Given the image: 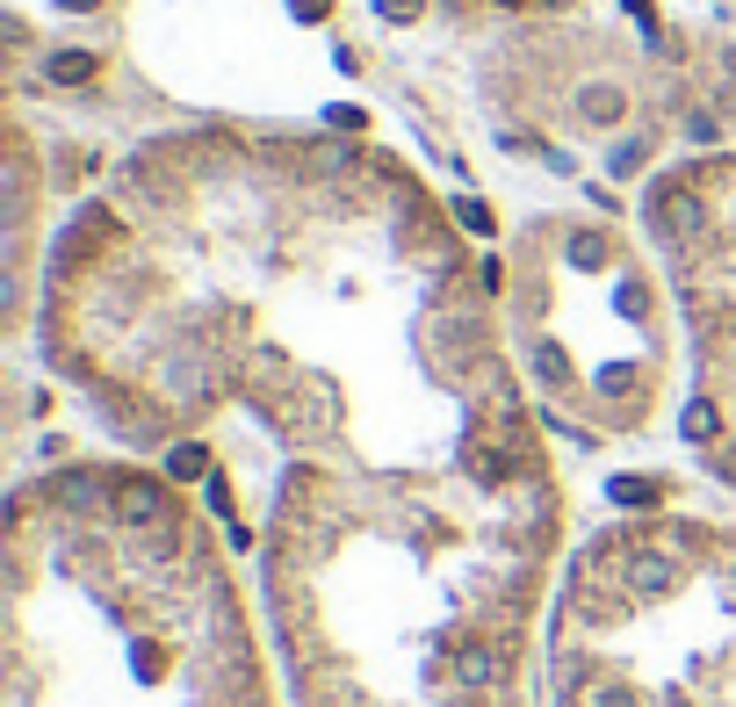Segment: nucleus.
<instances>
[{"mask_svg":"<svg viewBox=\"0 0 736 707\" xmlns=\"http://www.w3.org/2000/svg\"><path fill=\"white\" fill-rule=\"evenodd\" d=\"M498 260L463 253L390 152L340 138H152L52 239L44 354L123 441L231 412L354 477L548 483L520 368L491 332Z\"/></svg>","mask_w":736,"mask_h":707,"instance_id":"f257e3e1","label":"nucleus"},{"mask_svg":"<svg viewBox=\"0 0 736 707\" xmlns=\"http://www.w3.org/2000/svg\"><path fill=\"white\" fill-rule=\"evenodd\" d=\"M556 483L354 477L290 463L260 535V614L290 707H534Z\"/></svg>","mask_w":736,"mask_h":707,"instance_id":"f03ea898","label":"nucleus"},{"mask_svg":"<svg viewBox=\"0 0 736 707\" xmlns=\"http://www.w3.org/2000/svg\"><path fill=\"white\" fill-rule=\"evenodd\" d=\"M0 707H290L268 614L181 477L58 463L15 491Z\"/></svg>","mask_w":736,"mask_h":707,"instance_id":"7ed1b4c3","label":"nucleus"},{"mask_svg":"<svg viewBox=\"0 0 736 707\" xmlns=\"http://www.w3.org/2000/svg\"><path fill=\"white\" fill-rule=\"evenodd\" d=\"M542 707H736V527L643 505L578 541L542 628Z\"/></svg>","mask_w":736,"mask_h":707,"instance_id":"20e7f679","label":"nucleus"},{"mask_svg":"<svg viewBox=\"0 0 736 707\" xmlns=\"http://www.w3.org/2000/svg\"><path fill=\"white\" fill-rule=\"evenodd\" d=\"M498 289L513 296V368L548 433L600 448L629 419L643 426L665 376V296L607 217L534 231L520 267L498 260Z\"/></svg>","mask_w":736,"mask_h":707,"instance_id":"39448f33","label":"nucleus"},{"mask_svg":"<svg viewBox=\"0 0 736 707\" xmlns=\"http://www.w3.org/2000/svg\"><path fill=\"white\" fill-rule=\"evenodd\" d=\"M643 225L693 340L679 441L707 463V477L736 491V159H693L650 181Z\"/></svg>","mask_w":736,"mask_h":707,"instance_id":"423d86ee","label":"nucleus"},{"mask_svg":"<svg viewBox=\"0 0 736 707\" xmlns=\"http://www.w3.org/2000/svg\"><path fill=\"white\" fill-rule=\"evenodd\" d=\"M570 109H578L585 130H614V123L629 116V94H621L614 80H585L578 94H570Z\"/></svg>","mask_w":736,"mask_h":707,"instance_id":"0eeeda50","label":"nucleus"},{"mask_svg":"<svg viewBox=\"0 0 736 707\" xmlns=\"http://www.w3.org/2000/svg\"><path fill=\"white\" fill-rule=\"evenodd\" d=\"M94 72H102V58H94V52H52V80L58 87H87Z\"/></svg>","mask_w":736,"mask_h":707,"instance_id":"6e6552de","label":"nucleus"},{"mask_svg":"<svg viewBox=\"0 0 736 707\" xmlns=\"http://www.w3.org/2000/svg\"><path fill=\"white\" fill-rule=\"evenodd\" d=\"M376 15L383 22H411V15H419V0H376Z\"/></svg>","mask_w":736,"mask_h":707,"instance_id":"1a4fd4ad","label":"nucleus"},{"mask_svg":"<svg viewBox=\"0 0 736 707\" xmlns=\"http://www.w3.org/2000/svg\"><path fill=\"white\" fill-rule=\"evenodd\" d=\"M326 8H332V0H290V15H296V22H326Z\"/></svg>","mask_w":736,"mask_h":707,"instance_id":"9d476101","label":"nucleus"},{"mask_svg":"<svg viewBox=\"0 0 736 707\" xmlns=\"http://www.w3.org/2000/svg\"><path fill=\"white\" fill-rule=\"evenodd\" d=\"M66 8H80V15H87V8H94V0H66Z\"/></svg>","mask_w":736,"mask_h":707,"instance_id":"9b49d317","label":"nucleus"},{"mask_svg":"<svg viewBox=\"0 0 736 707\" xmlns=\"http://www.w3.org/2000/svg\"><path fill=\"white\" fill-rule=\"evenodd\" d=\"M498 8H520V0H498Z\"/></svg>","mask_w":736,"mask_h":707,"instance_id":"f8f14e48","label":"nucleus"}]
</instances>
